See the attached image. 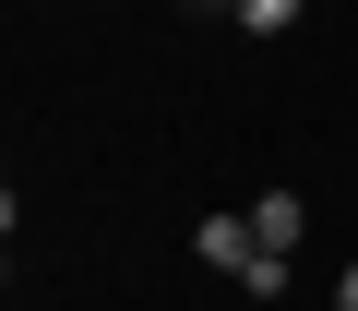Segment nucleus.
Wrapping results in <instances>:
<instances>
[{"label": "nucleus", "instance_id": "f03ea898", "mask_svg": "<svg viewBox=\"0 0 358 311\" xmlns=\"http://www.w3.org/2000/svg\"><path fill=\"white\" fill-rule=\"evenodd\" d=\"M251 228H263V251H299V240H310V204H299V192H263Z\"/></svg>", "mask_w": 358, "mask_h": 311}, {"label": "nucleus", "instance_id": "20e7f679", "mask_svg": "<svg viewBox=\"0 0 358 311\" xmlns=\"http://www.w3.org/2000/svg\"><path fill=\"white\" fill-rule=\"evenodd\" d=\"M334 311H358V263H346V275H334Z\"/></svg>", "mask_w": 358, "mask_h": 311}, {"label": "nucleus", "instance_id": "7ed1b4c3", "mask_svg": "<svg viewBox=\"0 0 358 311\" xmlns=\"http://www.w3.org/2000/svg\"><path fill=\"white\" fill-rule=\"evenodd\" d=\"M227 13H239V25H251V36H287V25H299V13H310V0H227Z\"/></svg>", "mask_w": 358, "mask_h": 311}, {"label": "nucleus", "instance_id": "f257e3e1", "mask_svg": "<svg viewBox=\"0 0 358 311\" xmlns=\"http://www.w3.org/2000/svg\"><path fill=\"white\" fill-rule=\"evenodd\" d=\"M215 275H239L251 299H287V251H263V228L251 216H203V240H192Z\"/></svg>", "mask_w": 358, "mask_h": 311}]
</instances>
